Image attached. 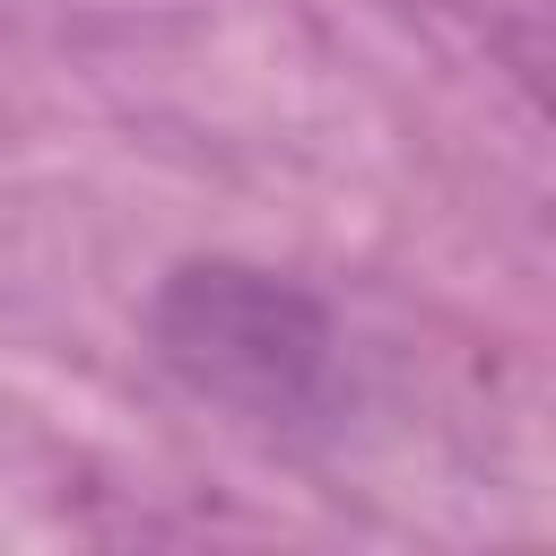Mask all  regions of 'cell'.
<instances>
[{"instance_id":"cell-1","label":"cell","mask_w":556,"mask_h":556,"mask_svg":"<svg viewBox=\"0 0 556 556\" xmlns=\"http://www.w3.org/2000/svg\"><path fill=\"white\" fill-rule=\"evenodd\" d=\"M156 356L182 391L252 417V426H313L339 391V330L330 313L243 261H182L148 304Z\"/></svg>"}]
</instances>
